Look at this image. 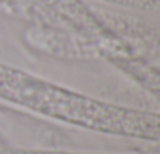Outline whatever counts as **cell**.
I'll return each mask as SVG.
<instances>
[{"label":"cell","instance_id":"6da1fadb","mask_svg":"<svg viewBox=\"0 0 160 154\" xmlns=\"http://www.w3.org/2000/svg\"><path fill=\"white\" fill-rule=\"evenodd\" d=\"M0 98L91 131L144 140H157L160 132L157 113L107 104L5 64H0Z\"/></svg>","mask_w":160,"mask_h":154}]
</instances>
